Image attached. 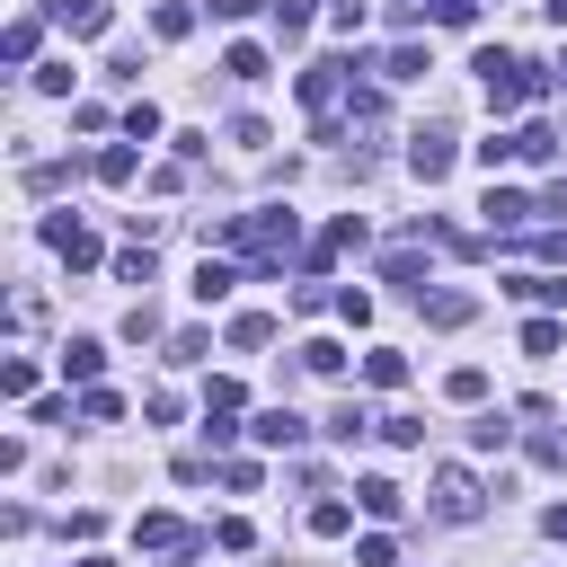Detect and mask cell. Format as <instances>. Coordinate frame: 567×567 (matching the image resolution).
Listing matches in <instances>:
<instances>
[{
	"label": "cell",
	"instance_id": "obj_45",
	"mask_svg": "<svg viewBox=\"0 0 567 567\" xmlns=\"http://www.w3.org/2000/svg\"><path fill=\"white\" fill-rule=\"evenodd\" d=\"M213 18H257V0H213Z\"/></svg>",
	"mask_w": 567,
	"mask_h": 567
},
{
	"label": "cell",
	"instance_id": "obj_48",
	"mask_svg": "<svg viewBox=\"0 0 567 567\" xmlns=\"http://www.w3.org/2000/svg\"><path fill=\"white\" fill-rule=\"evenodd\" d=\"M80 567H115V558H97V549H89V558H80Z\"/></svg>",
	"mask_w": 567,
	"mask_h": 567
},
{
	"label": "cell",
	"instance_id": "obj_30",
	"mask_svg": "<svg viewBox=\"0 0 567 567\" xmlns=\"http://www.w3.org/2000/svg\"><path fill=\"white\" fill-rule=\"evenodd\" d=\"M80 416H89V425H115V416H124V399H115V390H106V381H97V390H89V399H80Z\"/></svg>",
	"mask_w": 567,
	"mask_h": 567
},
{
	"label": "cell",
	"instance_id": "obj_21",
	"mask_svg": "<svg viewBox=\"0 0 567 567\" xmlns=\"http://www.w3.org/2000/svg\"><path fill=\"white\" fill-rule=\"evenodd\" d=\"M558 346H567V328H558L549 310H540V319H523V354H558Z\"/></svg>",
	"mask_w": 567,
	"mask_h": 567
},
{
	"label": "cell",
	"instance_id": "obj_46",
	"mask_svg": "<svg viewBox=\"0 0 567 567\" xmlns=\"http://www.w3.org/2000/svg\"><path fill=\"white\" fill-rule=\"evenodd\" d=\"M549 80H558V97H567V53H558V62H549Z\"/></svg>",
	"mask_w": 567,
	"mask_h": 567
},
{
	"label": "cell",
	"instance_id": "obj_24",
	"mask_svg": "<svg viewBox=\"0 0 567 567\" xmlns=\"http://www.w3.org/2000/svg\"><path fill=\"white\" fill-rule=\"evenodd\" d=\"M35 35H44L35 18H9V35H0V53H9V62H35Z\"/></svg>",
	"mask_w": 567,
	"mask_h": 567
},
{
	"label": "cell",
	"instance_id": "obj_42",
	"mask_svg": "<svg viewBox=\"0 0 567 567\" xmlns=\"http://www.w3.org/2000/svg\"><path fill=\"white\" fill-rule=\"evenodd\" d=\"M248 540H257V532H248L239 514H221V523H213V549H248Z\"/></svg>",
	"mask_w": 567,
	"mask_h": 567
},
{
	"label": "cell",
	"instance_id": "obj_19",
	"mask_svg": "<svg viewBox=\"0 0 567 567\" xmlns=\"http://www.w3.org/2000/svg\"><path fill=\"white\" fill-rule=\"evenodd\" d=\"M89 168H97V186H133V142H115V151H97Z\"/></svg>",
	"mask_w": 567,
	"mask_h": 567
},
{
	"label": "cell",
	"instance_id": "obj_8",
	"mask_svg": "<svg viewBox=\"0 0 567 567\" xmlns=\"http://www.w3.org/2000/svg\"><path fill=\"white\" fill-rule=\"evenodd\" d=\"M44 239H53V248H62L71 266H97V230H80L71 213H53V221H44Z\"/></svg>",
	"mask_w": 567,
	"mask_h": 567
},
{
	"label": "cell",
	"instance_id": "obj_17",
	"mask_svg": "<svg viewBox=\"0 0 567 567\" xmlns=\"http://www.w3.org/2000/svg\"><path fill=\"white\" fill-rule=\"evenodd\" d=\"M363 381H372V390H399V381H408V354H399V346H372Z\"/></svg>",
	"mask_w": 567,
	"mask_h": 567
},
{
	"label": "cell",
	"instance_id": "obj_10",
	"mask_svg": "<svg viewBox=\"0 0 567 567\" xmlns=\"http://www.w3.org/2000/svg\"><path fill=\"white\" fill-rule=\"evenodd\" d=\"M248 434H257V443H266V452H292V443H301V434H310V425H301V416H292V408H266V416H257V425H248Z\"/></svg>",
	"mask_w": 567,
	"mask_h": 567
},
{
	"label": "cell",
	"instance_id": "obj_20",
	"mask_svg": "<svg viewBox=\"0 0 567 567\" xmlns=\"http://www.w3.org/2000/svg\"><path fill=\"white\" fill-rule=\"evenodd\" d=\"M381 275H390V284H408V292H425V284H416V275H425V257H416V239H408V248H390V257H381Z\"/></svg>",
	"mask_w": 567,
	"mask_h": 567
},
{
	"label": "cell",
	"instance_id": "obj_16",
	"mask_svg": "<svg viewBox=\"0 0 567 567\" xmlns=\"http://www.w3.org/2000/svg\"><path fill=\"white\" fill-rule=\"evenodd\" d=\"M301 372L337 381V372H346V346H337V337H310V346H301Z\"/></svg>",
	"mask_w": 567,
	"mask_h": 567
},
{
	"label": "cell",
	"instance_id": "obj_9",
	"mask_svg": "<svg viewBox=\"0 0 567 567\" xmlns=\"http://www.w3.org/2000/svg\"><path fill=\"white\" fill-rule=\"evenodd\" d=\"M416 301H425V319H434V328H470V319H478V301H470L461 284H443V292H416Z\"/></svg>",
	"mask_w": 567,
	"mask_h": 567
},
{
	"label": "cell",
	"instance_id": "obj_27",
	"mask_svg": "<svg viewBox=\"0 0 567 567\" xmlns=\"http://www.w3.org/2000/svg\"><path fill=\"white\" fill-rule=\"evenodd\" d=\"M443 399H461V408H478V399H487V372H478V363H461V372L443 381Z\"/></svg>",
	"mask_w": 567,
	"mask_h": 567
},
{
	"label": "cell",
	"instance_id": "obj_44",
	"mask_svg": "<svg viewBox=\"0 0 567 567\" xmlns=\"http://www.w3.org/2000/svg\"><path fill=\"white\" fill-rule=\"evenodd\" d=\"M540 532H549V540H567V505H549V514H540Z\"/></svg>",
	"mask_w": 567,
	"mask_h": 567
},
{
	"label": "cell",
	"instance_id": "obj_13",
	"mask_svg": "<svg viewBox=\"0 0 567 567\" xmlns=\"http://www.w3.org/2000/svg\"><path fill=\"white\" fill-rule=\"evenodd\" d=\"M62 372L97 390V372H106V346H97V337H71V346H62Z\"/></svg>",
	"mask_w": 567,
	"mask_h": 567
},
{
	"label": "cell",
	"instance_id": "obj_33",
	"mask_svg": "<svg viewBox=\"0 0 567 567\" xmlns=\"http://www.w3.org/2000/svg\"><path fill=\"white\" fill-rule=\"evenodd\" d=\"M124 133H133V142H151V133H159V106H151V97H133V106H124Z\"/></svg>",
	"mask_w": 567,
	"mask_h": 567
},
{
	"label": "cell",
	"instance_id": "obj_37",
	"mask_svg": "<svg viewBox=\"0 0 567 567\" xmlns=\"http://www.w3.org/2000/svg\"><path fill=\"white\" fill-rule=\"evenodd\" d=\"M381 434H390L399 452H416V443H425V416H381Z\"/></svg>",
	"mask_w": 567,
	"mask_h": 567
},
{
	"label": "cell",
	"instance_id": "obj_25",
	"mask_svg": "<svg viewBox=\"0 0 567 567\" xmlns=\"http://www.w3.org/2000/svg\"><path fill=\"white\" fill-rule=\"evenodd\" d=\"M221 71H230V80H266V44H230Z\"/></svg>",
	"mask_w": 567,
	"mask_h": 567
},
{
	"label": "cell",
	"instance_id": "obj_1",
	"mask_svg": "<svg viewBox=\"0 0 567 567\" xmlns=\"http://www.w3.org/2000/svg\"><path fill=\"white\" fill-rule=\"evenodd\" d=\"M204 239L239 248V257H248V275H257V284H275V275L301 257V213H284V204H266V213H230V221H204Z\"/></svg>",
	"mask_w": 567,
	"mask_h": 567
},
{
	"label": "cell",
	"instance_id": "obj_35",
	"mask_svg": "<svg viewBox=\"0 0 567 567\" xmlns=\"http://www.w3.org/2000/svg\"><path fill=\"white\" fill-rule=\"evenodd\" d=\"M124 337H133V346H151V337H159V310H151V301H133V310H124Z\"/></svg>",
	"mask_w": 567,
	"mask_h": 567
},
{
	"label": "cell",
	"instance_id": "obj_47",
	"mask_svg": "<svg viewBox=\"0 0 567 567\" xmlns=\"http://www.w3.org/2000/svg\"><path fill=\"white\" fill-rule=\"evenodd\" d=\"M540 9H549V18H558V27H567V0H540Z\"/></svg>",
	"mask_w": 567,
	"mask_h": 567
},
{
	"label": "cell",
	"instance_id": "obj_7",
	"mask_svg": "<svg viewBox=\"0 0 567 567\" xmlns=\"http://www.w3.org/2000/svg\"><path fill=\"white\" fill-rule=\"evenodd\" d=\"M346 248H363V213H337V221H328V239H319V248H310L301 266L319 275V266H328V257H346Z\"/></svg>",
	"mask_w": 567,
	"mask_h": 567
},
{
	"label": "cell",
	"instance_id": "obj_41",
	"mask_svg": "<svg viewBox=\"0 0 567 567\" xmlns=\"http://www.w3.org/2000/svg\"><path fill=\"white\" fill-rule=\"evenodd\" d=\"M337 319H354V328H372V292H354V284H346V292H337Z\"/></svg>",
	"mask_w": 567,
	"mask_h": 567
},
{
	"label": "cell",
	"instance_id": "obj_3",
	"mask_svg": "<svg viewBox=\"0 0 567 567\" xmlns=\"http://www.w3.org/2000/svg\"><path fill=\"white\" fill-rule=\"evenodd\" d=\"M478 213H487V239H523L540 204H532L523 186H487V204H478Z\"/></svg>",
	"mask_w": 567,
	"mask_h": 567
},
{
	"label": "cell",
	"instance_id": "obj_18",
	"mask_svg": "<svg viewBox=\"0 0 567 567\" xmlns=\"http://www.w3.org/2000/svg\"><path fill=\"white\" fill-rule=\"evenodd\" d=\"M151 35H159V44H177V35H195V9H186V0H159V18H151Z\"/></svg>",
	"mask_w": 567,
	"mask_h": 567
},
{
	"label": "cell",
	"instance_id": "obj_26",
	"mask_svg": "<svg viewBox=\"0 0 567 567\" xmlns=\"http://www.w3.org/2000/svg\"><path fill=\"white\" fill-rule=\"evenodd\" d=\"M425 71H434V62H425V44H399V53L381 62V80H425Z\"/></svg>",
	"mask_w": 567,
	"mask_h": 567
},
{
	"label": "cell",
	"instance_id": "obj_4",
	"mask_svg": "<svg viewBox=\"0 0 567 567\" xmlns=\"http://www.w3.org/2000/svg\"><path fill=\"white\" fill-rule=\"evenodd\" d=\"M478 505H487V496H478L470 470H434V514H443V523H478Z\"/></svg>",
	"mask_w": 567,
	"mask_h": 567
},
{
	"label": "cell",
	"instance_id": "obj_11",
	"mask_svg": "<svg viewBox=\"0 0 567 567\" xmlns=\"http://www.w3.org/2000/svg\"><path fill=\"white\" fill-rule=\"evenodd\" d=\"M53 27L62 35H106V0H53Z\"/></svg>",
	"mask_w": 567,
	"mask_h": 567
},
{
	"label": "cell",
	"instance_id": "obj_31",
	"mask_svg": "<svg viewBox=\"0 0 567 567\" xmlns=\"http://www.w3.org/2000/svg\"><path fill=\"white\" fill-rule=\"evenodd\" d=\"M470 443H478V452H505L514 425H505V416H470Z\"/></svg>",
	"mask_w": 567,
	"mask_h": 567
},
{
	"label": "cell",
	"instance_id": "obj_32",
	"mask_svg": "<svg viewBox=\"0 0 567 567\" xmlns=\"http://www.w3.org/2000/svg\"><path fill=\"white\" fill-rule=\"evenodd\" d=\"M346 523H354V514H346L337 496H328V505H310V532H319V540H346Z\"/></svg>",
	"mask_w": 567,
	"mask_h": 567
},
{
	"label": "cell",
	"instance_id": "obj_23",
	"mask_svg": "<svg viewBox=\"0 0 567 567\" xmlns=\"http://www.w3.org/2000/svg\"><path fill=\"white\" fill-rule=\"evenodd\" d=\"M354 505H363V514H381V523H390V514H399V505H408V496H399V487H390V478H363V487H354Z\"/></svg>",
	"mask_w": 567,
	"mask_h": 567
},
{
	"label": "cell",
	"instance_id": "obj_40",
	"mask_svg": "<svg viewBox=\"0 0 567 567\" xmlns=\"http://www.w3.org/2000/svg\"><path fill=\"white\" fill-rule=\"evenodd\" d=\"M505 159H514V133H487V142H478V168H487V177H496V168H505Z\"/></svg>",
	"mask_w": 567,
	"mask_h": 567
},
{
	"label": "cell",
	"instance_id": "obj_39",
	"mask_svg": "<svg viewBox=\"0 0 567 567\" xmlns=\"http://www.w3.org/2000/svg\"><path fill=\"white\" fill-rule=\"evenodd\" d=\"M532 461H540V470H567V434L540 425V434H532Z\"/></svg>",
	"mask_w": 567,
	"mask_h": 567
},
{
	"label": "cell",
	"instance_id": "obj_43",
	"mask_svg": "<svg viewBox=\"0 0 567 567\" xmlns=\"http://www.w3.org/2000/svg\"><path fill=\"white\" fill-rule=\"evenodd\" d=\"M532 257H549V266H567V230H532Z\"/></svg>",
	"mask_w": 567,
	"mask_h": 567
},
{
	"label": "cell",
	"instance_id": "obj_2",
	"mask_svg": "<svg viewBox=\"0 0 567 567\" xmlns=\"http://www.w3.org/2000/svg\"><path fill=\"white\" fill-rule=\"evenodd\" d=\"M470 71H478V80H487V115H523V106H540V97H549V89H558V80H549V71H540V62H514V53H505V44H487V53H478V62H470Z\"/></svg>",
	"mask_w": 567,
	"mask_h": 567
},
{
	"label": "cell",
	"instance_id": "obj_14",
	"mask_svg": "<svg viewBox=\"0 0 567 567\" xmlns=\"http://www.w3.org/2000/svg\"><path fill=\"white\" fill-rule=\"evenodd\" d=\"M230 284H239L230 257H204V266H195V301H230Z\"/></svg>",
	"mask_w": 567,
	"mask_h": 567
},
{
	"label": "cell",
	"instance_id": "obj_6",
	"mask_svg": "<svg viewBox=\"0 0 567 567\" xmlns=\"http://www.w3.org/2000/svg\"><path fill=\"white\" fill-rule=\"evenodd\" d=\"M408 168H416L425 186H434V177H452V133H416V142H408Z\"/></svg>",
	"mask_w": 567,
	"mask_h": 567
},
{
	"label": "cell",
	"instance_id": "obj_15",
	"mask_svg": "<svg viewBox=\"0 0 567 567\" xmlns=\"http://www.w3.org/2000/svg\"><path fill=\"white\" fill-rule=\"evenodd\" d=\"M230 346H239V354L275 346V319H266V310H239V319H230Z\"/></svg>",
	"mask_w": 567,
	"mask_h": 567
},
{
	"label": "cell",
	"instance_id": "obj_36",
	"mask_svg": "<svg viewBox=\"0 0 567 567\" xmlns=\"http://www.w3.org/2000/svg\"><path fill=\"white\" fill-rule=\"evenodd\" d=\"M0 390H9V399H27V390H35V363H27V354H9V363H0Z\"/></svg>",
	"mask_w": 567,
	"mask_h": 567
},
{
	"label": "cell",
	"instance_id": "obj_5",
	"mask_svg": "<svg viewBox=\"0 0 567 567\" xmlns=\"http://www.w3.org/2000/svg\"><path fill=\"white\" fill-rule=\"evenodd\" d=\"M558 151H567V142H558V124H540V115H532V124H514V159H532V168H558Z\"/></svg>",
	"mask_w": 567,
	"mask_h": 567
},
{
	"label": "cell",
	"instance_id": "obj_29",
	"mask_svg": "<svg viewBox=\"0 0 567 567\" xmlns=\"http://www.w3.org/2000/svg\"><path fill=\"white\" fill-rule=\"evenodd\" d=\"M204 354H213L204 328H177V337H168V363H204Z\"/></svg>",
	"mask_w": 567,
	"mask_h": 567
},
{
	"label": "cell",
	"instance_id": "obj_34",
	"mask_svg": "<svg viewBox=\"0 0 567 567\" xmlns=\"http://www.w3.org/2000/svg\"><path fill=\"white\" fill-rule=\"evenodd\" d=\"M115 275H124V284H151V239H133V248L115 257Z\"/></svg>",
	"mask_w": 567,
	"mask_h": 567
},
{
	"label": "cell",
	"instance_id": "obj_38",
	"mask_svg": "<svg viewBox=\"0 0 567 567\" xmlns=\"http://www.w3.org/2000/svg\"><path fill=\"white\" fill-rule=\"evenodd\" d=\"M257 478H266L257 461H221V487H230V496H257Z\"/></svg>",
	"mask_w": 567,
	"mask_h": 567
},
{
	"label": "cell",
	"instance_id": "obj_28",
	"mask_svg": "<svg viewBox=\"0 0 567 567\" xmlns=\"http://www.w3.org/2000/svg\"><path fill=\"white\" fill-rule=\"evenodd\" d=\"M275 35L301 44V35H310V0H275Z\"/></svg>",
	"mask_w": 567,
	"mask_h": 567
},
{
	"label": "cell",
	"instance_id": "obj_12",
	"mask_svg": "<svg viewBox=\"0 0 567 567\" xmlns=\"http://www.w3.org/2000/svg\"><path fill=\"white\" fill-rule=\"evenodd\" d=\"M505 292L514 301H540V310H567V284L558 275H505Z\"/></svg>",
	"mask_w": 567,
	"mask_h": 567
},
{
	"label": "cell",
	"instance_id": "obj_22",
	"mask_svg": "<svg viewBox=\"0 0 567 567\" xmlns=\"http://www.w3.org/2000/svg\"><path fill=\"white\" fill-rule=\"evenodd\" d=\"M328 434H337V443H363V434H372V416H363V399H337V416H328Z\"/></svg>",
	"mask_w": 567,
	"mask_h": 567
}]
</instances>
